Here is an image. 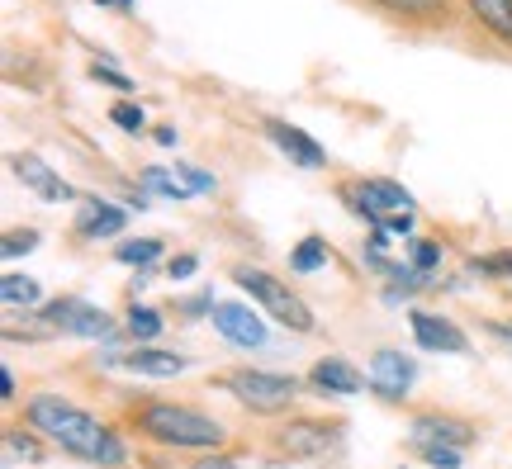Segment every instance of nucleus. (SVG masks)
Here are the masks:
<instances>
[{"label":"nucleus","instance_id":"nucleus-1","mask_svg":"<svg viewBox=\"0 0 512 469\" xmlns=\"http://www.w3.org/2000/svg\"><path fill=\"white\" fill-rule=\"evenodd\" d=\"M29 427H34L43 441H53L57 451L76 455L86 465H100V469H124L128 465V451L124 441L114 436V427H105L95 413L76 408L72 398H57V394H38L29 398Z\"/></svg>","mask_w":512,"mask_h":469},{"label":"nucleus","instance_id":"nucleus-2","mask_svg":"<svg viewBox=\"0 0 512 469\" xmlns=\"http://www.w3.org/2000/svg\"><path fill=\"white\" fill-rule=\"evenodd\" d=\"M133 427H138L147 441L176 446V451H219L223 441H228V432H223L209 413L185 408V403H162V398L138 403V408H133Z\"/></svg>","mask_w":512,"mask_h":469},{"label":"nucleus","instance_id":"nucleus-3","mask_svg":"<svg viewBox=\"0 0 512 469\" xmlns=\"http://www.w3.org/2000/svg\"><path fill=\"white\" fill-rule=\"evenodd\" d=\"M233 280H238V285L247 289V294H252L256 304L266 308L280 327H290V332H313V327H318L313 308L304 304V299H299V294H294L280 275L261 271V266H238V271H233Z\"/></svg>","mask_w":512,"mask_h":469},{"label":"nucleus","instance_id":"nucleus-4","mask_svg":"<svg viewBox=\"0 0 512 469\" xmlns=\"http://www.w3.org/2000/svg\"><path fill=\"white\" fill-rule=\"evenodd\" d=\"M228 394L247 403L252 413H285L299 394V379L294 375H271V370H228L219 379Z\"/></svg>","mask_w":512,"mask_h":469},{"label":"nucleus","instance_id":"nucleus-5","mask_svg":"<svg viewBox=\"0 0 512 469\" xmlns=\"http://www.w3.org/2000/svg\"><path fill=\"white\" fill-rule=\"evenodd\" d=\"M342 195H347L351 209L361 218H370L375 228L413 214V195H408L399 181H351V185H342Z\"/></svg>","mask_w":512,"mask_h":469},{"label":"nucleus","instance_id":"nucleus-6","mask_svg":"<svg viewBox=\"0 0 512 469\" xmlns=\"http://www.w3.org/2000/svg\"><path fill=\"white\" fill-rule=\"evenodd\" d=\"M275 446L294 460H328L342 451V422H323V417H294L280 427Z\"/></svg>","mask_w":512,"mask_h":469},{"label":"nucleus","instance_id":"nucleus-7","mask_svg":"<svg viewBox=\"0 0 512 469\" xmlns=\"http://www.w3.org/2000/svg\"><path fill=\"white\" fill-rule=\"evenodd\" d=\"M43 323L57 327V332H72V337H110L114 332L110 313L86 304V299H76V294H62L53 304H43Z\"/></svg>","mask_w":512,"mask_h":469},{"label":"nucleus","instance_id":"nucleus-8","mask_svg":"<svg viewBox=\"0 0 512 469\" xmlns=\"http://www.w3.org/2000/svg\"><path fill=\"white\" fill-rule=\"evenodd\" d=\"M408 327H413V337H418L422 351H451V356H465V351H470V337H465L451 318H437V313H408Z\"/></svg>","mask_w":512,"mask_h":469},{"label":"nucleus","instance_id":"nucleus-9","mask_svg":"<svg viewBox=\"0 0 512 469\" xmlns=\"http://www.w3.org/2000/svg\"><path fill=\"white\" fill-rule=\"evenodd\" d=\"M408 384H413V361L403 356V351H375L370 356V389L389 403H399L408 394Z\"/></svg>","mask_w":512,"mask_h":469},{"label":"nucleus","instance_id":"nucleus-10","mask_svg":"<svg viewBox=\"0 0 512 469\" xmlns=\"http://www.w3.org/2000/svg\"><path fill=\"white\" fill-rule=\"evenodd\" d=\"M413 446H470L475 432H470V422H460V417H441V413H422L413 417Z\"/></svg>","mask_w":512,"mask_h":469},{"label":"nucleus","instance_id":"nucleus-11","mask_svg":"<svg viewBox=\"0 0 512 469\" xmlns=\"http://www.w3.org/2000/svg\"><path fill=\"white\" fill-rule=\"evenodd\" d=\"M209 318H214V327H219L233 346H266V327H261V318H256L252 308L214 304V308H209Z\"/></svg>","mask_w":512,"mask_h":469},{"label":"nucleus","instance_id":"nucleus-12","mask_svg":"<svg viewBox=\"0 0 512 469\" xmlns=\"http://www.w3.org/2000/svg\"><path fill=\"white\" fill-rule=\"evenodd\" d=\"M128 214L119 209V204H110V199H81V214H76V237H86V242H95V237H119L124 233Z\"/></svg>","mask_w":512,"mask_h":469},{"label":"nucleus","instance_id":"nucleus-13","mask_svg":"<svg viewBox=\"0 0 512 469\" xmlns=\"http://www.w3.org/2000/svg\"><path fill=\"white\" fill-rule=\"evenodd\" d=\"M110 365H119V370H133V375H157V379H166V375H181L190 361H185V356H176V351L138 346V351H114Z\"/></svg>","mask_w":512,"mask_h":469},{"label":"nucleus","instance_id":"nucleus-14","mask_svg":"<svg viewBox=\"0 0 512 469\" xmlns=\"http://www.w3.org/2000/svg\"><path fill=\"white\" fill-rule=\"evenodd\" d=\"M10 166H15V176L29 185L38 199H48V204H62V199H72V185L62 181V176H57L48 162H38V157H15Z\"/></svg>","mask_w":512,"mask_h":469},{"label":"nucleus","instance_id":"nucleus-15","mask_svg":"<svg viewBox=\"0 0 512 469\" xmlns=\"http://www.w3.org/2000/svg\"><path fill=\"white\" fill-rule=\"evenodd\" d=\"M266 138H271L290 162H299L304 171H318L323 166V147L313 143L309 133H299V128H290V124H280V119H266Z\"/></svg>","mask_w":512,"mask_h":469},{"label":"nucleus","instance_id":"nucleus-16","mask_svg":"<svg viewBox=\"0 0 512 469\" xmlns=\"http://www.w3.org/2000/svg\"><path fill=\"white\" fill-rule=\"evenodd\" d=\"M309 384L318 389V394H361V389H366L361 370H356V365H347L342 356H328V361L313 365Z\"/></svg>","mask_w":512,"mask_h":469},{"label":"nucleus","instance_id":"nucleus-17","mask_svg":"<svg viewBox=\"0 0 512 469\" xmlns=\"http://www.w3.org/2000/svg\"><path fill=\"white\" fill-rule=\"evenodd\" d=\"M470 10L484 29H494L503 43H512V0H470Z\"/></svg>","mask_w":512,"mask_h":469},{"label":"nucleus","instance_id":"nucleus-18","mask_svg":"<svg viewBox=\"0 0 512 469\" xmlns=\"http://www.w3.org/2000/svg\"><path fill=\"white\" fill-rule=\"evenodd\" d=\"M370 5H380V10L403 15V19H422V24L446 19V0H370Z\"/></svg>","mask_w":512,"mask_h":469},{"label":"nucleus","instance_id":"nucleus-19","mask_svg":"<svg viewBox=\"0 0 512 469\" xmlns=\"http://www.w3.org/2000/svg\"><path fill=\"white\" fill-rule=\"evenodd\" d=\"M318 266H328V242H323V237H304L290 252V271L309 275V271H318Z\"/></svg>","mask_w":512,"mask_h":469},{"label":"nucleus","instance_id":"nucleus-20","mask_svg":"<svg viewBox=\"0 0 512 469\" xmlns=\"http://www.w3.org/2000/svg\"><path fill=\"white\" fill-rule=\"evenodd\" d=\"M0 299H5V308H34L38 285L24 280V275H5V280H0Z\"/></svg>","mask_w":512,"mask_h":469},{"label":"nucleus","instance_id":"nucleus-21","mask_svg":"<svg viewBox=\"0 0 512 469\" xmlns=\"http://www.w3.org/2000/svg\"><path fill=\"white\" fill-rule=\"evenodd\" d=\"M119 261H124V266H138V271H143V266H152V261H157V256H162V242H157V237H138V242H119Z\"/></svg>","mask_w":512,"mask_h":469},{"label":"nucleus","instance_id":"nucleus-22","mask_svg":"<svg viewBox=\"0 0 512 469\" xmlns=\"http://www.w3.org/2000/svg\"><path fill=\"white\" fill-rule=\"evenodd\" d=\"M143 185L147 190H157V195H166V199H190V185L176 181V171H162V166H147Z\"/></svg>","mask_w":512,"mask_h":469},{"label":"nucleus","instance_id":"nucleus-23","mask_svg":"<svg viewBox=\"0 0 512 469\" xmlns=\"http://www.w3.org/2000/svg\"><path fill=\"white\" fill-rule=\"evenodd\" d=\"M128 332H133L138 342H157V332H162V313L138 304L133 313H128Z\"/></svg>","mask_w":512,"mask_h":469},{"label":"nucleus","instance_id":"nucleus-24","mask_svg":"<svg viewBox=\"0 0 512 469\" xmlns=\"http://www.w3.org/2000/svg\"><path fill=\"white\" fill-rule=\"evenodd\" d=\"M475 275H498V280H512V252H498V256H484V261H470Z\"/></svg>","mask_w":512,"mask_h":469},{"label":"nucleus","instance_id":"nucleus-25","mask_svg":"<svg viewBox=\"0 0 512 469\" xmlns=\"http://www.w3.org/2000/svg\"><path fill=\"white\" fill-rule=\"evenodd\" d=\"M38 247V233H29V228H24V233H5V242H0V252H5V261H15L19 252H34Z\"/></svg>","mask_w":512,"mask_h":469},{"label":"nucleus","instance_id":"nucleus-26","mask_svg":"<svg viewBox=\"0 0 512 469\" xmlns=\"http://www.w3.org/2000/svg\"><path fill=\"white\" fill-rule=\"evenodd\" d=\"M437 261H441V247H437V242H427V237H418V242H413V271L427 275Z\"/></svg>","mask_w":512,"mask_h":469},{"label":"nucleus","instance_id":"nucleus-27","mask_svg":"<svg viewBox=\"0 0 512 469\" xmlns=\"http://www.w3.org/2000/svg\"><path fill=\"white\" fill-rule=\"evenodd\" d=\"M418 451H422V460H427V465H437V469H456L460 465L456 446H418Z\"/></svg>","mask_w":512,"mask_h":469},{"label":"nucleus","instance_id":"nucleus-28","mask_svg":"<svg viewBox=\"0 0 512 469\" xmlns=\"http://www.w3.org/2000/svg\"><path fill=\"white\" fill-rule=\"evenodd\" d=\"M110 119L119 128H128V133H138V128H143V109H138V105H124V100H119V105L110 109Z\"/></svg>","mask_w":512,"mask_h":469},{"label":"nucleus","instance_id":"nucleus-29","mask_svg":"<svg viewBox=\"0 0 512 469\" xmlns=\"http://www.w3.org/2000/svg\"><path fill=\"white\" fill-rule=\"evenodd\" d=\"M91 76H95V81H105V86H114V91H133V81H128L124 72H114V67H105V62H95Z\"/></svg>","mask_w":512,"mask_h":469},{"label":"nucleus","instance_id":"nucleus-30","mask_svg":"<svg viewBox=\"0 0 512 469\" xmlns=\"http://www.w3.org/2000/svg\"><path fill=\"white\" fill-rule=\"evenodd\" d=\"M195 266H200V256L181 252V256H171V266H166V275H171V280H185V275H195Z\"/></svg>","mask_w":512,"mask_h":469},{"label":"nucleus","instance_id":"nucleus-31","mask_svg":"<svg viewBox=\"0 0 512 469\" xmlns=\"http://www.w3.org/2000/svg\"><path fill=\"white\" fill-rule=\"evenodd\" d=\"M176 171H181V181L190 185V190H214V176H204V171H195V166H176Z\"/></svg>","mask_w":512,"mask_h":469},{"label":"nucleus","instance_id":"nucleus-32","mask_svg":"<svg viewBox=\"0 0 512 469\" xmlns=\"http://www.w3.org/2000/svg\"><path fill=\"white\" fill-rule=\"evenodd\" d=\"M10 441V455H29V460H38V441L34 436H19V432H10L5 436Z\"/></svg>","mask_w":512,"mask_h":469},{"label":"nucleus","instance_id":"nucleus-33","mask_svg":"<svg viewBox=\"0 0 512 469\" xmlns=\"http://www.w3.org/2000/svg\"><path fill=\"white\" fill-rule=\"evenodd\" d=\"M190 469H242L238 460H228V455H204L200 465H190Z\"/></svg>","mask_w":512,"mask_h":469},{"label":"nucleus","instance_id":"nucleus-34","mask_svg":"<svg viewBox=\"0 0 512 469\" xmlns=\"http://www.w3.org/2000/svg\"><path fill=\"white\" fill-rule=\"evenodd\" d=\"M0 394L15 398V370H0Z\"/></svg>","mask_w":512,"mask_h":469},{"label":"nucleus","instance_id":"nucleus-35","mask_svg":"<svg viewBox=\"0 0 512 469\" xmlns=\"http://www.w3.org/2000/svg\"><path fill=\"white\" fill-rule=\"evenodd\" d=\"M494 332H498V337H503V342L512 346V327H494Z\"/></svg>","mask_w":512,"mask_h":469}]
</instances>
